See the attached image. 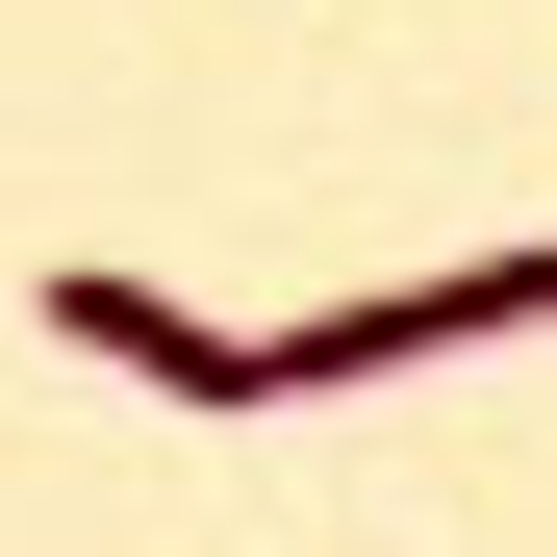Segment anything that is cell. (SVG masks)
<instances>
[{
    "label": "cell",
    "mask_w": 557,
    "mask_h": 557,
    "mask_svg": "<svg viewBox=\"0 0 557 557\" xmlns=\"http://www.w3.org/2000/svg\"><path fill=\"white\" fill-rule=\"evenodd\" d=\"M51 330L102 355V381H152V406H203V431H253V406H278V330H228V305H177L152 253H51Z\"/></svg>",
    "instance_id": "obj_1"
},
{
    "label": "cell",
    "mask_w": 557,
    "mask_h": 557,
    "mask_svg": "<svg viewBox=\"0 0 557 557\" xmlns=\"http://www.w3.org/2000/svg\"><path fill=\"white\" fill-rule=\"evenodd\" d=\"M482 330H557V253H456V278H381V305H305L278 330V406L305 381H406V355H482Z\"/></svg>",
    "instance_id": "obj_2"
}]
</instances>
